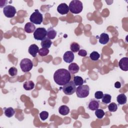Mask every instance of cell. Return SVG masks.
Wrapping results in <instances>:
<instances>
[{"label": "cell", "mask_w": 128, "mask_h": 128, "mask_svg": "<svg viewBox=\"0 0 128 128\" xmlns=\"http://www.w3.org/2000/svg\"><path fill=\"white\" fill-rule=\"evenodd\" d=\"M71 78L70 72L64 68L56 70L54 74V82L59 86H64L68 83Z\"/></svg>", "instance_id": "cell-1"}, {"label": "cell", "mask_w": 128, "mask_h": 128, "mask_svg": "<svg viewBox=\"0 0 128 128\" xmlns=\"http://www.w3.org/2000/svg\"><path fill=\"white\" fill-rule=\"evenodd\" d=\"M68 8L71 12L74 14H78L80 13L82 10V3L78 0H73L70 3Z\"/></svg>", "instance_id": "cell-2"}, {"label": "cell", "mask_w": 128, "mask_h": 128, "mask_svg": "<svg viewBox=\"0 0 128 128\" xmlns=\"http://www.w3.org/2000/svg\"><path fill=\"white\" fill-rule=\"evenodd\" d=\"M78 54L81 56L84 57V56H86L87 52L85 50H83V49L80 50L78 52Z\"/></svg>", "instance_id": "cell-33"}, {"label": "cell", "mask_w": 128, "mask_h": 128, "mask_svg": "<svg viewBox=\"0 0 128 128\" xmlns=\"http://www.w3.org/2000/svg\"><path fill=\"white\" fill-rule=\"evenodd\" d=\"M109 111L114 112L118 110V105L115 102H112L108 106Z\"/></svg>", "instance_id": "cell-29"}, {"label": "cell", "mask_w": 128, "mask_h": 128, "mask_svg": "<svg viewBox=\"0 0 128 128\" xmlns=\"http://www.w3.org/2000/svg\"><path fill=\"white\" fill-rule=\"evenodd\" d=\"M62 88L63 92L66 95H72L74 94L76 90V85L74 81L72 80H70Z\"/></svg>", "instance_id": "cell-7"}, {"label": "cell", "mask_w": 128, "mask_h": 128, "mask_svg": "<svg viewBox=\"0 0 128 128\" xmlns=\"http://www.w3.org/2000/svg\"><path fill=\"white\" fill-rule=\"evenodd\" d=\"M24 89L26 90H32L34 87V84L32 80L26 81L23 84Z\"/></svg>", "instance_id": "cell-19"}, {"label": "cell", "mask_w": 128, "mask_h": 128, "mask_svg": "<svg viewBox=\"0 0 128 128\" xmlns=\"http://www.w3.org/2000/svg\"><path fill=\"white\" fill-rule=\"evenodd\" d=\"M40 117L42 120H44L48 118V113L46 111H42L40 113Z\"/></svg>", "instance_id": "cell-31"}, {"label": "cell", "mask_w": 128, "mask_h": 128, "mask_svg": "<svg viewBox=\"0 0 128 128\" xmlns=\"http://www.w3.org/2000/svg\"><path fill=\"white\" fill-rule=\"evenodd\" d=\"M68 68V71L72 74H74L77 73L80 70L79 66L75 62L71 63L69 65Z\"/></svg>", "instance_id": "cell-16"}, {"label": "cell", "mask_w": 128, "mask_h": 128, "mask_svg": "<svg viewBox=\"0 0 128 128\" xmlns=\"http://www.w3.org/2000/svg\"><path fill=\"white\" fill-rule=\"evenodd\" d=\"M76 94L78 98H86L90 94V88L88 85H81L76 88Z\"/></svg>", "instance_id": "cell-3"}, {"label": "cell", "mask_w": 128, "mask_h": 128, "mask_svg": "<svg viewBox=\"0 0 128 128\" xmlns=\"http://www.w3.org/2000/svg\"><path fill=\"white\" fill-rule=\"evenodd\" d=\"M20 66L22 70L24 72H26L30 71L32 69L33 64L30 59L24 58L20 61Z\"/></svg>", "instance_id": "cell-6"}, {"label": "cell", "mask_w": 128, "mask_h": 128, "mask_svg": "<svg viewBox=\"0 0 128 128\" xmlns=\"http://www.w3.org/2000/svg\"><path fill=\"white\" fill-rule=\"evenodd\" d=\"M120 68L124 71L128 70V58L124 57L122 58L118 62Z\"/></svg>", "instance_id": "cell-10"}, {"label": "cell", "mask_w": 128, "mask_h": 128, "mask_svg": "<svg viewBox=\"0 0 128 128\" xmlns=\"http://www.w3.org/2000/svg\"><path fill=\"white\" fill-rule=\"evenodd\" d=\"M114 87L117 88H120L121 87V83L120 82H116L114 83Z\"/></svg>", "instance_id": "cell-34"}, {"label": "cell", "mask_w": 128, "mask_h": 128, "mask_svg": "<svg viewBox=\"0 0 128 128\" xmlns=\"http://www.w3.org/2000/svg\"><path fill=\"white\" fill-rule=\"evenodd\" d=\"M116 100L120 104H124L126 102L127 98L124 94H120L117 96Z\"/></svg>", "instance_id": "cell-18"}, {"label": "cell", "mask_w": 128, "mask_h": 128, "mask_svg": "<svg viewBox=\"0 0 128 128\" xmlns=\"http://www.w3.org/2000/svg\"><path fill=\"white\" fill-rule=\"evenodd\" d=\"M49 52H50V50H49L48 48H42L39 50L38 54L40 56H46V55H48V54L49 53Z\"/></svg>", "instance_id": "cell-28"}, {"label": "cell", "mask_w": 128, "mask_h": 128, "mask_svg": "<svg viewBox=\"0 0 128 128\" xmlns=\"http://www.w3.org/2000/svg\"><path fill=\"white\" fill-rule=\"evenodd\" d=\"M100 57V54L96 51L92 52L90 55V58L94 61L98 60Z\"/></svg>", "instance_id": "cell-26"}, {"label": "cell", "mask_w": 128, "mask_h": 128, "mask_svg": "<svg viewBox=\"0 0 128 128\" xmlns=\"http://www.w3.org/2000/svg\"><path fill=\"white\" fill-rule=\"evenodd\" d=\"M112 98V96L108 94H104L102 98V102L105 104H108L110 102Z\"/></svg>", "instance_id": "cell-27"}, {"label": "cell", "mask_w": 128, "mask_h": 128, "mask_svg": "<svg viewBox=\"0 0 128 128\" xmlns=\"http://www.w3.org/2000/svg\"><path fill=\"white\" fill-rule=\"evenodd\" d=\"M99 102L94 98L91 99L88 104V108L92 110H96L99 108Z\"/></svg>", "instance_id": "cell-12"}, {"label": "cell", "mask_w": 128, "mask_h": 128, "mask_svg": "<svg viewBox=\"0 0 128 128\" xmlns=\"http://www.w3.org/2000/svg\"><path fill=\"white\" fill-rule=\"evenodd\" d=\"M52 44V42L48 38H46L44 40H42L41 42V46L43 48H48L50 47Z\"/></svg>", "instance_id": "cell-22"}, {"label": "cell", "mask_w": 128, "mask_h": 128, "mask_svg": "<svg viewBox=\"0 0 128 128\" xmlns=\"http://www.w3.org/2000/svg\"><path fill=\"white\" fill-rule=\"evenodd\" d=\"M58 112L62 116H66L70 112V108L68 106L66 105H62L59 108Z\"/></svg>", "instance_id": "cell-20"}, {"label": "cell", "mask_w": 128, "mask_h": 128, "mask_svg": "<svg viewBox=\"0 0 128 128\" xmlns=\"http://www.w3.org/2000/svg\"><path fill=\"white\" fill-rule=\"evenodd\" d=\"M110 40V38L108 34L106 33H102L99 37V42L102 44H106Z\"/></svg>", "instance_id": "cell-15"}, {"label": "cell", "mask_w": 128, "mask_h": 128, "mask_svg": "<svg viewBox=\"0 0 128 128\" xmlns=\"http://www.w3.org/2000/svg\"><path fill=\"white\" fill-rule=\"evenodd\" d=\"M3 12L4 15L6 18H12L15 16L16 12V8L14 6L8 5L4 8Z\"/></svg>", "instance_id": "cell-8"}, {"label": "cell", "mask_w": 128, "mask_h": 128, "mask_svg": "<svg viewBox=\"0 0 128 128\" xmlns=\"http://www.w3.org/2000/svg\"><path fill=\"white\" fill-rule=\"evenodd\" d=\"M24 30L26 32L30 34L34 32L36 30V26L32 22H28L25 24Z\"/></svg>", "instance_id": "cell-14"}, {"label": "cell", "mask_w": 128, "mask_h": 128, "mask_svg": "<svg viewBox=\"0 0 128 128\" xmlns=\"http://www.w3.org/2000/svg\"><path fill=\"white\" fill-rule=\"evenodd\" d=\"M56 35V32L52 27L49 28L47 30L46 36L49 39H54Z\"/></svg>", "instance_id": "cell-17"}, {"label": "cell", "mask_w": 128, "mask_h": 128, "mask_svg": "<svg viewBox=\"0 0 128 128\" xmlns=\"http://www.w3.org/2000/svg\"><path fill=\"white\" fill-rule=\"evenodd\" d=\"M95 110V115L99 119H102L105 115V113L102 109L98 108Z\"/></svg>", "instance_id": "cell-25"}, {"label": "cell", "mask_w": 128, "mask_h": 128, "mask_svg": "<svg viewBox=\"0 0 128 128\" xmlns=\"http://www.w3.org/2000/svg\"><path fill=\"white\" fill-rule=\"evenodd\" d=\"M28 51L29 54L34 58L37 56L39 48L36 44H32L29 46Z\"/></svg>", "instance_id": "cell-13"}, {"label": "cell", "mask_w": 128, "mask_h": 128, "mask_svg": "<svg viewBox=\"0 0 128 128\" xmlns=\"http://www.w3.org/2000/svg\"><path fill=\"white\" fill-rule=\"evenodd\" d=\"M4 113L6 116L8 118L12 117L15 114L14 109L12 107L5 108H4Z\"/></svg>", "instance_id": "cell-21"}, {"label": "cell", "mask_w": 128, "mask_h": 128, "mask_svg": "<svg viewBox=\"0 0 128 128\" xmlns=\"http://www.w3.org/2000/svg\"><path fill=\"white\" fill-rule=\"evenodd\" d=\"M70 49L72 52H76L80 50V46L77 42H73L70 45Z\"/></svg>", "instance_id": "cell-24"}, {"label": "cell", "mask_w": 128, "mask_h": 128, "mask_svg": "<svg viewBox=\"0 0 128 128\" xmlns=\"http://www.w3.org/2000/svg\"><path fill=\"white\" fill-rule=\"evenodd\" d=\"M74 83L76 86H79L82 85L84 82L83 78L80 76H74Z\"/></svg>", "instance_id": "cell-23"}, {"label": "cell", "mask_w": 128, "mask_h": 128, "mask_svg": "<svg viewBox=\"0 0 128 128\" xmlns=\"http://www.w3.org/2000/svg\"><path fill=\"white\" fill-rule=\"evenodd\" d=\"M34 38L37 40H42L46 38L47 30L44 28H38L34 32Z\"/></svg>", "instance_id": "cell-5"}, {"label": "cell", "mask_w": 128, "mask_h": 128, "mask_svg": "<svg viewBox=\"0 0 128 128\" xmlns=\"http://www.w3.org/2000/svg\"><path fill=\"white\" fill-rule=\"evenodd\" d=\"M8 74L11 76H15L18 74V69L14 67H11L8 70Z\"/></svg>", "instance_id": "cell-30"}, {"label": "cell", "mask_w": 128, "mask_h": 128, "mask_svg": "<svg viewBox=\"0 0 128 128\" xmlns=\"http://www.w3.org/2000/svg\"><path fill=\"white\" fill-rule=\"evenodd\" d=\"M104 96V94L102 91H96L94 94V97L96 99L99 100L102 98Z\"/></svg>", "instance_id": "cell-32"}, {"label": "cell", "mask_w": 128, "mask_h": 128, "mask_svg": "<svg viewBox=\"0 0 128 128\" xmlns=\"http://www.w3.org/2000/svg\"><path fill=\"white\" fill-rule=\"evenodd\" d=\"M69 8L66 3H62L59 4L57 8L58 12L62 15L66 14L69 12Z\"/></svg>", "instance_id": "cell-9"}, {"label": "cell", "mask_w": 128, "mask_h": 128, "mask_svg": "<svg viewBox=\"0 0 128 128\" xmlns=\"http://www.w3.org/2000/svg\"><path fill=\"white\" fill-rule=\"evenodd\" d=\"M30 20L32 24H40L43 20V16L38 10H35L30 18Z\"/></svg>", "instance_id": "cell-4"}, {"label": "cell", "mask_w": 128, "mask_h": 128, "mask_svg": "<svg viewBox=\"0 0 128 128\" xmlns=\"http://www.w3.org/2000/svg\"><path fill=\"white\" fill-rule=\"evenodd\" d=\"M74 52L72 51L66 52L63 56V60L66 63H71L74 60Z\"/></svg>", "instance_id": "cell-11"}]
</instances>
